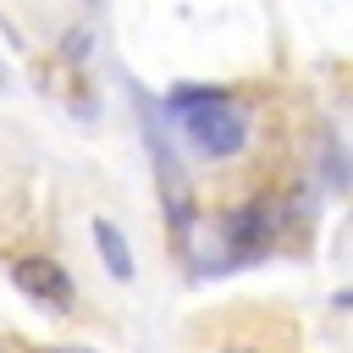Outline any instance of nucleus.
Wrapping results in <instances>:
<instances>
[{
  "mask_svg": "<svg viewBox=\"0 0 353 353\" xmlns=\"http://www.w3.org/2000/svg\"><path fill=\"white\" fill-rule=\"evenodd\" d=\"M182 127H188V143L210 160H226L248 143V116L232 105V99H215V105H199V110H182Z\"/></svg>",
  "mask_w": 353,
  "mask_h": 353,
  "instance_id": "1",
  "label": "nucleus"
},
{
  "mask_svg": "<svg viewBox=\"0 0 353 353\" xmlns=\"http://www.w3.org/2000/svg\"><path fill=\"white\" fill-rule=\"evenodd\" d=\"M11 276H17V287H22L28 298H39V303H55V309L72 303V281H66V270L50 265V259H22Z\"/></svg>",
  "mask_w": 353,
  "mask_h": 353,
  "instance_id": "2",
  "label": "nucleus"
},
{
  "mask_svg": "<svg viewBox=\"0 0 353 353\" xmlns=\"http://www.w3.org/2000/svg\"><path fill=\"white\" fill-rule=\"evenodd\" d=\"M94 248H99V259H105V270H110L116 281H132V248H127V237H121L116 221L94 215Z\"/></svg>",
  "mask_w": 353,
  "mask_h": 353,
  "instance_id": "3",
  "label": "nucleus"
},
{
  "mask_svg": "<svg viewBox=\"0 0 353 353\" xmlns=\"http://www.w3.org/2000/svg\"><path fill=\"white\" fill-rule=\"evenodd\" d=\"M215 99H226L221 88H204V83H193V88H176L171 94V110L182 116V110H199V105H215Z\"/></svg>",
  "mask_w": 353,
  "mask_h": 353,
  "instance_id": "4",
  "label": "nucleus"
},
{
  "mask_svg": "<svg viewBox=\"0 0 353 353\" xmlns=\"http://www.w3.org/2000/svg\"><path fill=\"white\" fill-rule=\"evenodd\" d=\"M88 50H94V39H88L83 28H72V33H66V55H72V61H83Z\"/></svg>",
  "mask_w": 353,
  "mask_h": 353,
  "instance_id": "5",
  "label": "nucleus"
},
{
  "mask_svg": "<svg viewBox=\"0 0 353 353\" xmlns=\"http://www.w3.org/2000/svg\"><path fill=\"white\" fill-rule=\"evenodd\" d=\"M232 237H237V243H254V237H259V215H254V210H248V215H237Z\"/></svg>",
  "mask_w": 353,
  "mask_h": 353,
  "instance_id": "6",
  "label": "nucleus"
},
{
  "mask_svg": "<svg viewBox=\"0 0 353 353\" xmlns=\"http://www.w3.org/2000/svg\"><path fill=\"white\" fill-rule=\"evenodd\" d=\"M0 83H6V72H0Z\"/></svg>",
  "mask_w": 353,
  "mask_h": 353,
  "instance_id": "7",
  "label": "nucleus"
}]
</instances>
